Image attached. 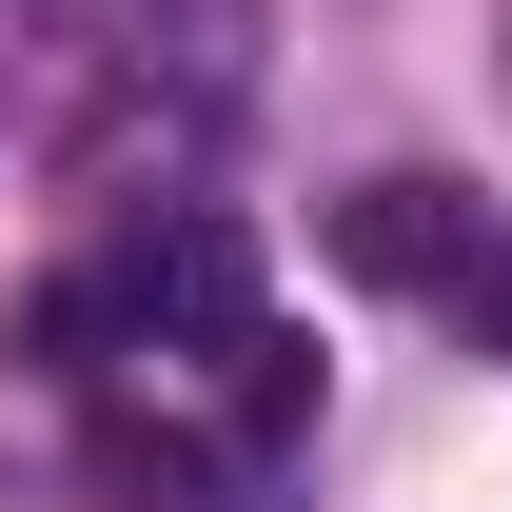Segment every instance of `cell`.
Masks as SVG:
<instances>
[{
  "label": "cell",
  "instance_id": "obj_3",
  "mask_svg": "<svg viewBox=\"0 0 512 512\" xmlns=\"http://www.w3.org/2000/svg\"><path fill=\"white\" fill-rule=\"evenodd\" d=\"M296 414H316V355H296V335L256 316V335H237V434L276 453V434H296Z\"/></svg>",
  "mask_w": 512,
  "mask_h": 512
},
{
  "label": "cell",
  "instance_id": "obj_4",
  "mask_svg": "<svg viewBox=\"0 0 512 512\" xmlns=\"http://www.w3.org/2000/svg\"><path fill=\"white\" fill-rule=\"evenodd\" d=\"M473 316H493V335H512V276H493V256H473Z\"/></svg>",
  "mask_w": 512,
  "mask_h": 512
},
{
  "label": "cell",
  "instance_id": "obj_2",
  "mask_svg": "<svg viewBox=\"0 0 512 512\" xmlns=\"http://www.w3.org/2000/svg\"><path fill=\"white\" fill-rule=\"evenodd\" d=\"M119 296H138V335H197V355H237V335H256V237H237V217H178V237L138 256Z\"/></svg>",
  "mask_w": 512,
  "mask_h": 512
},
{
  "label": "cell",
  "instance_id": "obj_1",
  "mask_svg": "<svg viewBox=\"0 0 512 512\" xmlns=\"http://www.w3.org/2000/svg\"><path fill=\"white\" fill-rule=\"evenodd\" d=\"M335 276L355 296H473V197L453 178H355L335 197Z\"/></svg>",
  "mask_w": 512,
  "mask_h": 512
}]
</instances>
